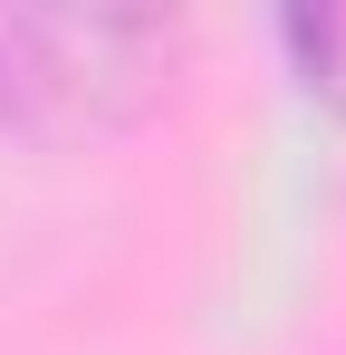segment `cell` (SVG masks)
<instances>
[{
	"instance_id": "6da1fadb",
	"label": "cell",
	"mask_w": 346,
	"mask_h": 355,
	"mask_svg": "<svg viewBox=\"0 0 346 355\" xmlns=\"http://www.w3.org/2000/svg\"><path fill=\"white\" fill-rule=\"evenodd\" d=\"M164 58L154 10H0V135H106L164 87Z\"/></svg>"
},
{
	"instance_id": "7a4b0ae2",
	"label": "cell",
	"mask_w": 346,
	"mask_h": 355,
	"mask_svg": "<svg viewBox=\"0 0 346 355\" xmlns=\"http://www.w3.org/2000/svg\"><path fill=\"white\" fill-rule=\"evenodd\" d=\"M279 49L298 58V77H308L318 96L346 106V10H298V19H279Z\"/></svg>"
}]
</instances>
